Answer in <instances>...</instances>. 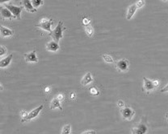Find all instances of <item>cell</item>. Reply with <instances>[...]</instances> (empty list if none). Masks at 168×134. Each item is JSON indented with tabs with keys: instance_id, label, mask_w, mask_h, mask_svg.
I'll return each mask as SVG.
<instances>
[{
	"instance_id": "obj_5",
	"label": "cell",
	"mask_w": 168,
	"mask_h": 134,
	"mask_svg": "<svg viewBox=\"0 0 168 134\" xmlns=\"http://www.w3.org/2000/svg\"><path fill=\"white\" fill-rule=\"evenodd\" d=\"M54 21L51 19H47V18H42L41 20L39 21V22L37 24V27L42 28L45 31H48L49 33H51V27Z\"/></svg>"
},
{
	"instance_id": "obj_24",
	"label": "cell",
	"mask_w": 168,
	"mask_h": 134,
	"mask_svg": "<svg viewBox=\"0 0 168 134\" xmlns=\"http://www.w3.org/2000/svg\"><path fill=\"white\" fill-rule=\"evenodd\" d=\"M28 115H29V113L25 112V111H21L20 112V116H21V118H22V122L26 121V119L28 117Z\"/></svg>"
},
{
	"instance_id": "obj_19",
	"label": "cell",
	"mask_w": 168,
	"mask_h": 134,
	"mask_svg": "<svg viewBox=\"0 0 168 134\" xmlns=\"http://www.w3.org/2000/svg\"><path fill=\"white\" fill-rule=\"evenodd\" d=\"M102 57H103V59L104 62H106L107 64H112V63H114V60H113L112 57L110 55L104 54V55H103Z\"/></svg>"
},
{
	"instance_id": "obj_18",
	"label": "cell",
	"mask_w": 168,
	"mask_h": 134,
	"mask_svg": "<svg viewBox=\"0 0 168 134\" xmlns=\"http://www.w3.org/2000/svg\"><path fill=\"white\" fill-rule=\"evenodd\" d=\"M85 32L89 37L93 36V35H94V28H93V27H92L91 25L86 26Z\"/></svg>"
},
{
	"instance_id": "obj_27",
	"label": "cell",
	"mask_w": 168,
	"mask_h": 134,
	"mask_svg": "<svg viewBox=\"0 0 168 134\" xmlns=\"http://www.w3.org/2000/svg\"><path fill=\"white\" fill-rule=\"evenodd\" d=\"M117 107L120 109H123V108L125 107V103H124V101H120V100L117 101Z\"/></svg>"
},
{
	"instance_id": "obj_23",
	"label": "cell",
	"mask_w": 168,
	"mask_h": 134,
	"mask_svg": "<svg viewBox=\"0 0 168 134\" xmlns=\"http://www.w3.org/2000/svg\"><path fill=\"white\" fill-rule=\"evenodd\" d=\"M90 92H91V94L92 96H98L100 94V91L98 90V88H91V90H90Z\"/></svg>"
},
{
	"instance_id": "obj_21",
	"label": "cell",
	"mask_w": 168,
	"mask_h": 134,
	"mask_svg": "<svg viewBox=\"0 0 168 134\" xmlns=\"http://www.w3.org/2000/svg\"><path fill=\"white\" fill-rule=\"evenodd\" d=\"M32 5L34 7V8L37 9L42 5L44 2H43L42 0H32Z\"/></svg>"
},
{
	"instance_id": "obj_12",
	"label": "cell",
	"mask_w": 168,
	"mask_h": 134,
	"mask_svg": "<svg viewBox=\"0 0 168 134\" xmlns=\"http://www.w3.org/2000/svg\"><path fill=\"white\" fill-rule=\"evenodd\" d=\"M59 48H60V46L58 44V43L54 40L49 41L46 45V49L49 51H57L59 50Z\"/></svg>"
},
{
	"instance_id": "obj_8",
	"label": "cell",
	"mask_w": 168,
	"mask_h": 134,
	"mask_svg": "<svg viewBox=\"0 0 168 134\" xmlns=\"http://www.w3.org/2000/svg\"><path fill=\"white\" fill-rule=\"evenodd\" d=\"M24 59L27 63H37L38 62L37 53L35 51L24 54Z\"/></svg>"
},
{
	"instance_id": "obj_32",
	"label": "cell",
	"mask_w": 168,
	"mask_h": 134,
	"mask_svg": "<svg viewBox=\"0 0 168 134\" xmlns=\"http://www.w3.org/2000/svg\"><path fill=\"white\" fill-rule=\"evenodd\" d=\"M45 90L46 92H49V91H50V88H49L48 87H47V88H45Z\"/></svg>"
},
{
	"instance_id": "obj_26",
	"label": "cell",
	"mask_w": 168,
	"mask_h": 134,
	"mask_svg": "<svg viewBox=\"0 0 168 134\" xmlns=\"http://www.w3.org/2000/svg\"><path fill=\"white\" fill-rule=\"evenodd\" d=\"M91 20L89 19V18H84L83 20V24L84 26H88L90 25V23H91Z\"/></svg>"
},
{
	"instance_id": "obj_2",
	"label": "cell",
	"mask_w": 168,
	"mask_h": 134,
	"mask_svg": "<svg viewBox=\"0 0 168 134\" xmlns=\"http://www.w3.org/2000/svg\"><path fill=\"white\" fill-rule=\"evenodd\" d=\"M159 85L158 80H151L146 77H143V89L147 92H152L155 90Z\"/></svg>"
},
{
	"instance_id": "obj_3",
	"label": "cell",
	"mask_w": 168,
	"mask_h": 134,
	"mask_svg": "<svg viewBox=\"0 0 168 134\" xmlns=\"http://www.w3.org/2000/svg\"><path fill=\"white\" fill-rule=\"evenodd\" d=\"M147 132H148V127L143 119H142L139 123L132 129V134H146Z\"/></svg>"
},
{
	"instance_id": "obj_7",
	"label": "cell",
	"mask_w": 168,
	"mask_h": 134,
	"mask_svg": "<svg viewBox=\"0 0 168 134\" xmlns=\"http://www.w3.org/2000/svg\"><path fill=\"white\" fill-rule=\"evenodd\" d=\"M115 66L120 72H125L129 67V61L127 59H121L115 62Z\"/></svg>"
},
{
	"instance_id": "obj_29",
	"label": "cell",
	"mask_w": 168,
	"mask_h": 134,
	"mask_svg": "<svg viewBox=\"0 0 168 134\" xmlns=\"http://www.w3.org/2000/svg\"><path fill=\"white\" fill-rule=\"evenodd\" d=\"M56 98H57V100H59L60 101H62L63 99H64V96H63L62 94H58V95H57Z\"/></svg>"
},
{
	"instance_id": "obj_4",
	"label": "cell",
	"mask_w": 168,
	"mask_h": 134,
	"mask_svg": "<svg viewBox=\"0 0 168 134\" xmlns=\"http://www.w3.org/2000/svg\"><path fill=\"white\" fill-rule=\"evenodd\" d=\"M4 7L8 9L9 11L12 12V14L14 15L15 19H20V15H21V12L23 10V7H19V6L12 5L9 3H4Z\"/></svg>"
},
{
	"instance_id": "obj_6",
	"label": "cell",
	"mask_w": 168,
	"mask_h": 134,
	"mask_svg": "<svg viewBox=\"0 0 168 134\" xmlns=\"http://www.w3.org/2000/svg\"><path fill=\"white\" fill-rule=\"evenodd\" d=\"M120 114L123 120H131L135 116V111L130 107H124L120 109Z\"/></svg>"
},
{
	"instance_id": "obj_17",
	"label": "cell",
	"mask_w": 168,
	"mask_h": 134,
	"mask_svg": "<svg viewBox=\"0 0 168 134\" xmlns=\"http://www.w3.org/2000/svg\"><path fill=\"white\" fill-rule=\"evenodd\" d=\"M59 109L60 110H62V107L61 105V101L57 100L56 97H54L50 103V109Z\"/></svg>"
},
{
	"instance_id": "obj_20",
	"label": "cell",
	"mask_w": 168,
	"mask_h": 134,
	"mask_svg": "<svg viewBox=\"0 0 168 134\" xmlns=\"http://www.w3.org/2000/svg\"><path fill=\"white\" fill-rule=\"evenodd\" d=\"M71 132V126L70 125H66L63 126L61 134H70Z\"/></svg>"
},
{
	"instance_id": "obj_11",
	"label": "cell",
	"mask_w": 168,
	"mask_h": 134,
	"mask_svg": "<svg viewBox=\"0 0 168 134\" xmlns=\"http://www.w3.org/2000/svg\"><path fill=\"white\" fill-rule=\"evenodd\" d=\"M22 3H23V8L25 9L27 11L32 12V13H35L37 11V9L34 8V7L32 3V1H30V0H23V1H22Z\"/></svg>"
},
{
	"instance_id": "obj_33",
	"label": "cell",
	"mask_w": 168,
	"mask_h": 134,
	"mask_svg": "<svg viewBox=\"0 0 168 134\" xmlns=\"http://www.w3.org/2000/svg\"><path fill=\"white\" fill-rule=\"evenodd\" d=\"M166 119L167 120V121H168V112L166 114Z\"/></svg>"
},
{
	"instance_id": "obj_31",
	"label": "cell",
	"mask_w": 168,
	"mask_h": 134,
	"mask_svg": "<svg viewBox=\"0 0 168 134\" xmlns=\"http://www.w3.org/2000/svg\"><path fill=\"white\" fill-rule=\"evenodd\" d=\"M75 96H76V95H75V93H74V92H72V93H70V99L74 100V98H75Z\"/></svg>"
},
{
	"instance_id": "obj_14",
	"label": "cell",
	"mask_w": 168,
	"mask_h": 134,
	"mask_svg": "<svg viewBox=\"0 0 168 134\" xmlns=\"http://www.w3.org/2000/svg\"><path fill=\"white\" fill-rule=\"evenodd\" d=\"M92 81H93V76L91 75V73L88 72H87V74L81 80V84L83 86H87L89 84H91Z\"/></svg>"
},
{
	"instance_id": "obj_9",
	"label": "cell",
	"mask_w": 168,
	"mask_h": 134,
	"mask_svg": "<svg viewBox=\"0 0 168 134\" xmlns=\"http://www.w3.org/2000/svg\"><path fill=\"white\" fill-rule=\"evenodd\" d=\"M43 108H44V105L43 104H40V106H38L37 108H36L35 109H33L32 111L29 112V115H28V117L26 119V121L27 120H33L34 118H36L39 115V113L40 112V111L42 110Z\"/></svg>"
},
{
	"instance_id": "obj_30",
	"label": "cell",
	"mask_w": 168,
	"mask_h": 134,
	"mask_svg": "<svg viewBox=\"0 0 168 134\" xmlns=\"http://www.w3.org/2000/svg\"><path fill=\"white\" fill-rule=\"evenodd\" d=\"M168 92V84H167L162 90H161V92Z\"/></svg>"
},
{
	"instance_id": "obj_13",
	"label": "cell",
	"mask_w": 168,
	"mask_h": 134,
	"mask_svg": "<svg viewBox=\"0 0 168 134\" xmlns=\"http://www.w3.org/2000/svg\"><path fill=\"white\" fill-rule=\"evenodd\" d=\"M137 6L135 3L134 4H132L128 7V10H127V13H126V19L128 20H130L133 18V16L135 14V12L137 11Z\"/></svg>"
},
{
	"instance_id": "obj_25",
	"label": "cell",
	"mask_w": 168,
	"mask_h": 134,
	"mask_svg": "<svg viewBox=\"0 0 168 134\" xmlns=\"http://www.w3.org/2000/svg\"><path fill=\"white\" fill-rule=\"evenodd\" d=\"M145 1H137L135 4L137 6V8L139 9V8H142L143 6L145 5Z\"/></svg>"
},
{
	"instance_id": "obj_22",
	"label": "cell",
	"mask_w": 168,
	"mask_h": 134,
	"mask_svg": "<svg viewBox=\"0 0 168 134\" xmlns=\"http://www.w3.org/2000/svg\"><path fill=\"white\" fill-rule=\"evenodd\" d=\"M7 51V49L6 47H4L3 45H2V46L0 47V56L3 57V56H5Z\"/></svg>"
},
{
	"instance_id": "obj_16",
	"label": "cell",
	"mask_w": 168,
	"mask_h": 134,
	"mask_svg": "<svg viewBox=\"0 0 168 134\" xmlns=\"http://www.w3.org/2000/svg\"><path fill=\"white\" fill-rule=\"evenodd\" d=\"M12 57H13V54H10L9 56H7V57H5V58L1 59V61H0V67L4 68V67H7V66L11 64Z\"/></svg>"
},
{
	"instance_id": "obj_1",
	"label": "cell",
	"mask_w": 168,
	"mask_h": 134,
	"mask_svg": "<svg viewBox=\"0 0 168 134\" xmlns=\"http://www.w3.org/2000/svg\"><path fill=\"white\" fill-rule=\"evenodd\" d=\"M65 29L66 28H63L62 21H59L57 27L52 31L51 33H49V36L53 38V40L58 43V41L62 38L63 30H65Z\"/></svg>"
},
{
	"instance_id": "obj_10",
	"label": "cell",
	"mask_w": 168,
	"mask_h": 134,
	"mask_svg": "<svg viewBox=\"0 0 168 134\" xmlns=\"http://www.w3.org/2000/svg\"><path fill=\"white\" fill-rule=\"evenodd\" d=\"M1 16H2L3 20H6V19H9V20L15 19L14 15L12 14V12L9 11L7 7H5L4 6L1 7Z\"/></svg>"
},
{
	"instance_id": "obj_28",
	"label": "cell",
	"mask_w": 168,
	"mask_h": 134,
	"mask_svg": "<svg viewBox=\"0 0 168 134\" xmlns=\"http://www.w3.org/2000/svg\"><path fill=\"white\" fill-rule=\"evenodd\" d=\"M81 134H96V132L95 130H87L85 132H83Z\"/></svg>"
},
{
	"instance_id": "obj_15",
	"label": "cell",
	"mask_w": 168,
	"mask_h": 134,
	"mask_svg": "<svg viewBox=\"0 0 168 134\" xmlns=\"http://www.w3.org/2000/svg\"><path fill=\"white\" fill-rule=\"evenodd\" d=\"M0 33H1V35L3 38L12 36L14 35V32L11 29H9V28L4 27V26H1V28H0Z\"/></svg>"
}]
</instances>
